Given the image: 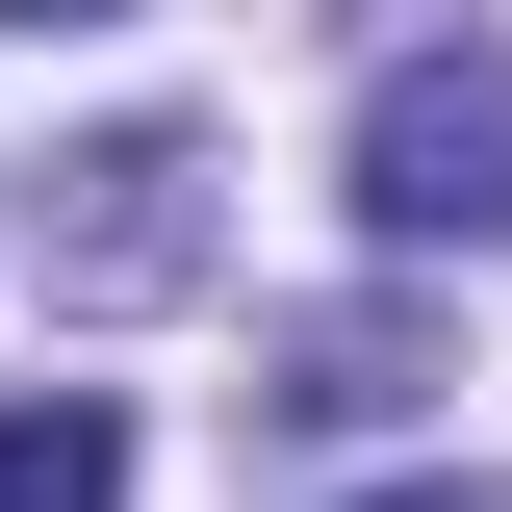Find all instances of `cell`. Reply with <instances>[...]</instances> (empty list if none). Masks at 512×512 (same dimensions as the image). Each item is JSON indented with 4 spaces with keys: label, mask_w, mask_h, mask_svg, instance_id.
<instances>
[{
    "label": "cell",
    "mask_w": 512,
    "mask_h": 512,
    "mask_svg": "<svg viewBox=\"0 0 512 512\" xmlns=\"http://www.w3.org/2000/svg\"><path fill=\"white\" fill-rule=\"evenodd\" d=\"M0 26H103V0H0Z\"/></svg>",
    "instance_id": "obj_3"
},
{
    "label": "cell",
    "mask_w": 512,
    "mask_h": 512,
    "mask_svg": "<svg viewBox=\"0 0 512 512\" xmlns=\"http://www.w3.org/2000/svg\"><path fill=\"white\" fill-rule=\"evenodd\" d=\"M359 231L384 256H512V77H461V52H410L359 103Z\"/></svg>",
    "instance_id": "obj_1"
},
{
    "label": "cell",
    "mask_w": 512,
    "mask_h": 512,
    "mask_svg": "<svg viewBox=\"0 0 512 512\" xmlns=\"http://www.w3.org/2000/svg\"><path fill=\"white\" fill-rule=\"evenodd\" d=\"M410 512H461V487H410Z\"/></svg>",
    "instance_id": "obj_4"
},
{
    "label": "cell",
    "mask_w": 512,
    "mask_h": 512,
    "mask_svg": "<svg viewBox=\"0 0 512 512\" xmlns=\"http://www.w3.org/2000/svg\"><path fill=\"white\" fill-rule=\"evenodd\" d=\"M0 512H128V410L103 384H26L0 410Z\"/></svg>",
    "instance_id": "obj_2"
}]
</instances>
